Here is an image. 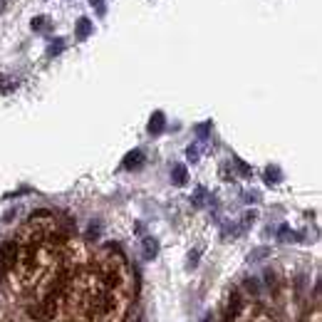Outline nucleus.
<instances>
[{"label": "nucleus", "mask_w": 322, "mask_h": 322, "mask_svg": "<svg viewBox=\"0 0 322 322\" xmlns=\"http://www.w3.org/2000/svg\"><path fill=\"white\" fill-rule=\"evenodd\" d=\"M99 273L104 282V307L102 322H124L129 302H131V275L124 258L107 248L99 253Z\"/></svg>", "instance_id": "nucleus-1"}, {"label": "nucleus", "mask_w": 322, "mask_h": 322, "mask_svg": "<svg viewBox=\"0 0 322 322\" xmlns=\"http://www.w3.org/2000/svg\"><path fill=\"white\" fill-rule=\"evenodd\" d=\"M166 126V117L161 114V112H154L151 119H149V134H161Z\"/></svg>", "instance_id": "nucleus-2"}, {"label": "nucleus", "mask_w": 322, "mask_h": 322, "mask_svg": "<svg viewBox=\"0 0 322 322\" xmlns=\"http://www.w3.org/2000/svg\"><path fill=\"white\" fill-rule=\"evenodd\" d=\"M144 164V154L139 151V149H134L131 154H126V159H124V169H139Z\"/></svg>", "instance_id": "nucleus-3"}, {"label": "nucleus", "mask_w": 322, "mask_h": 322, "mask_svg": "<svg viewBox=\"0 0 322 322\" xmlns=\"http://www.w3.org/2000/svg\"><path fill=\"white\" fill-rule=\"evenodd\" d=\"M92 30H94V25H92V20H89V18H80V20H77V38H80V40L89 38V35H92Z\"/></svg>", "instance_id": "nucleus-4"}, {"label": "nucleus", "mask_w": 322, "mask_h": 322, "mask_svg": "<svg viewBox=\"0 0 322 322\" xmlns=\"http://www.w3.org/2000/svg\"><path fill=\"white\" fill-rule=\"evenodd\" d=\"M186 176H189V174H186V166H184V164H176V166L171 169V181H174L176 186H184V184H186Z\"/></svg>", "instance_id": "nucleus-5"}, {"label": "nucleus", "mask_w": 322, "mask_h": 322, "mask_svg": "<svg viewBox=\"0 0 322 322\" xmlns=\"http://www.w3.org/2000/svg\"><path fill=\"white\" fill-rule=\"evenodd\" d=\"M156 253H159V243H156V238H144V255H146L149 260H154Z\"/></svg>", "instance_id": "nucleus-6"}, {"label": "nucleus", "mask_w": 322, "mask_h": 322, "mask_svg": "<svg viewBox=\"0 0 322 322\" xmlns=\"http://www.w3.org/2000/svg\"><path fill=\"white\" fill-rule=\"evenodd\" d=\"M65 50V40H55V42H50V47H47V55L52 57V55H60Z\"/></svg>", "instance_id": "nucleus-7"}, {"label": "nucleus", "mask_w": 322, "mask_h": 322, "mask_svg": "<svg viewBox=\"0 0 322 322\" xmlns=\"http://www.w3.org/2000/svg\"><path fill=\"white\" fill-rule=\"evenodd\" d=\"M265 181H268V184H278V181H280V171H278L275 166H270V169L265 171Z\"/></svg>", "instance_id": "nucleus-8"}, {"label": "nucleus", "mask_w": 322, "mask_h": 322, "mask_svg": "<svg viewBox=\"0 0 322 322\" xmlns=\"http://www.w3.org/2000/svg\"><path fill=\"white\" fill-rule=\"evenodd\" d=\"M206 203V189H196V194H194V206H203Z\"/></svg>", "instance_id": "nucleus-9"}, {"label": "nucleus", "mask_w": 322, "mask_h": 322, "mask_svg": "<svg viewBox=\"0 0 322 322\" xmlns=\"http://www.w3.org/2000/svg\"><path fill=\"white\" fill-rule=\"evenodd\" d=\"M278 238H280V241H295V233H292L287 226H280V231H278Z\"/></svg>", "instance_id": "nucleus-10"}, {"label": "nucleus", "mask_w": 322, "mask_h": 322, "mask_svg": "<svg viewBox=\"0 0 322 322\" xmlns=\"http://www.w3.org/2000/svg\"><path fill=\"white\" fill-rule=\"evenodd\" d=\"M248 322H273V320H270V317H268L265 312H255V315H253V317H250Z\"/></svg>", "instance_id": "nucleus-11"}, {"label": "nucleus", "mask_w": 322, "mask_h": 322, "mask_svg": "<svg viewBox=\"0 0 322 322\" xmlns=\"http://www.w3.org/2000/svg\"><path fill=\"white\" fill-rule=\"evenodd\" d=\"M13 87H15L13 80H0V92H10Z\"/></svg>", "instance_id": "nucleus-12"}, {"label": "nucleus", "mask_w": 322, "mask_h": 322, "mask_svg": "<svg viewBox=\"0 0 322 322\" xmlns=\"http://www.w3.org/2000/svg\"><path fill=\"white\" fill-rule=\"evenodd\" d=\"M42 25H45V18H42V15H38V18H33V23H30V28H33V30H40Z\"/></svg>", "instance_id": "nucleus-13"}, {"label": "nucleus", "mask_w": 322, "mask_h": 322, "mask_svg": "<svg viewBox=\"0 0 322 322\" xmlns=\"http://www.w3.org/2000/svg\"><path fill=\"white\" fill-rule=\"evenodd\" d=\"M186 156H189L191 161H196V159H199V146H189V149H186Z\"/></svg>", "instance_id": "nucleus-14"}, {"label": "nucleus", "mask_w": 322, "mask_h": 322, "mask_svg": "<svg viewBox=\"0 0 322 322\" xmlns=\"http://www.w3.org/2000/svg\"><path fill=\"white\" fill-rule=\"evenodd\" d=\"M89 5H94L99 13H104V0H89Z\"/></svg>", "instance_id": "nucleus-15"}, {"label": "nucleus", "mask_w": 322, "mask_h": 322, "mask_svg": "<svg viewBox=\"0 0 322 322\" xmlns=\"http://www.w3.org/2000/svg\"><path fill=\"white\" fill-rule=\"evenodd\" d=\"M203 322H208V317H206V320H203Z\"/></svg>", "instance_id": "nucleus-16"}]
</instances>
